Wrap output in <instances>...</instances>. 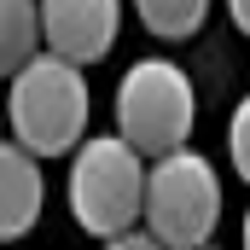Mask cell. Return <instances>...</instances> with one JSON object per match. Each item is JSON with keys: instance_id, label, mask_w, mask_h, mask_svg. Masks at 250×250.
<instances>
[{"instance_id": "obj_12", "label": "cell", "mask_w": 250, "mask_h": 250, "mask_svg": "<svg viewBox=\"0 0 250 250\" xmlns=\"http://www.w3.org/2000/svg\"><path fill=\"white\" fill-rule=\"evenodd\" d=\"M239 245H245V250H250V209H245V233H239Z\"/></svg>"}, {"instance_id": "obj_10", "label": "cell", "mask_w": 250, "mask_h": 250, "mask_svg": "<svg viewBox=\"0 0 250 250\" xmlns=\"http://www.w3.org/2000/svg\"><path fill=\"white\" fill-rule=\"evenodd\" d=\"M99 245H105V250H163L146 227H140V221H134V227H123V233H111V239H99Z\"/></svg>"}, {"instance_id": "obj_14", "label": "cell", "mask_w": 250, "mask_h": 250, "mask_svg": "<svg viewBox=\"0 0 250 250\" xmlns=\"http://www.w3.org/2000/svg\"><path fill=\"white\" fill-rule=\"evenodd\" d=\"M0 117H6V99H0Z\"/></svg>"}, {"instance_id": "obj_7", "label": "cell", "mask_w": 250, "mask_h": 250, "mask_svg": "<svg viewBox=\"0 0 250 250\" xmlns=\"http://www.w3.org/2000/svg\"><path fill=\"white\" fill-rule=\"evenodd\" d=\"M41 53V12L35 0H0V76Z\"/></svg>"}, {"instance_id": "obj_13", "label": "cell", "mask_w": 250, "mask_h": 250, "mask_svg": "<svg viewBox=\"0 0 250 250\" xmlns=\"http://www.w3.org/2000/svg\"><path fill=\"white\" fill-rule=\"evenodd\" d=\"M192 250H221V245H192Z\"/></svg>"}, {"instance_id": "obj_3", "label": "cell", "mask_w": 250, "mask_h": 250, "mask_svg": "<svg viewBox=\"0 0 250 250\" xmlns=\"http://www.w3.org/2000/svg\"><path fill=\"white\" fill-rule=\"evenodd\" d=\"M70 215L87 239H111L140 221V198H146V157L128 146L123 134H82L70 146Z\"/></svg>"}, {"instance_id": "obj_8", "label": "cell", "mask_w": 250, "mask_h": 250, "mask_svg": "<svg viewBox=\"0 0 250 250\" xmlns=\"http://www.w3.org/2000/svg\"><path fill=\"white\" fill-rule=\"evenodd\" d=\"M134 12H140V23H146L157 41H187V35L204 29L209 0H134Z\"/></svg>"}, {"instance_id": "obj_6", "label": "cell", "mask_w": 250, "mask_h": 250, "mask_svg": "<svg viewBox=\"0 0 250 250\" xmlns=\"http://www.w3.org/2000/svg\"><path fill=\"white\" fill-rule=\"evenodd\" d=\"M41 157L18 140H0V245H18L41 221Z\"/></svg>"}, {"instance_id": "obj_9", "label": "cell", "mask_w": 250, "mask_h": 250, "mask_svg": "<svg viewBox=\"0 0 250 250\" xmlns=\"http://www.w3.org/2000/svg\"><path fill=\"white\" fill-rule=\"evenodd\" d=\"M227 157H233V175L250 187V93L233 105V123H227Z\"/></svg>"}, {"instance_id": "obj_2", "label": "cell", "mask_w": 250, "mask_h": 250, "mask_svg": "<svg viewBox=\"0 0 250 250\" xmlns=\"http://www.w3.org/2000/svg\"><path fill=\"white\" fill-rule=\"evenodd\" d=\"M140 227L163 250L209 245L221 227V175L204 151L175 146L163 157H146V198H140Z\"/></svg>"}, {"instance_id": "obj_5", "label": "cell", "mask_w": 250, "mask_h": 250, "mask_svg": "<svg viewBox=\"0 0 250 250\" xmlns=\"http://www.w3.org/2000/svg\"><path fill=\"white\" fill-rule=\"evenodd\" d=\"M35 12H41V47L82 70L111 59L123 35V0H35Z\"/></svg>"}, {"instance_id": "obj_11", "label": "cell", "mask_w": 250, "mask_h": 250, "mask_svg": "<svg viewBox=\"0 0 250 250\" xmlns=\"http://www.w3.org/2000/svg\"><path fill=\"white\" fill-rule=\"evenodd\" d=\"M227 18L239 23V35H250V0H227Z\"/></svg>"}, {"instance_id": "obj_4", "label": "cell", "mask_w": 250, "mask_h": 250, "mask_svg": "<svg viewBox=\"0 0 250 250\" xmlns=\"http://www.w3.org/2000/svg\"><path fill=\"white\" fill-rule=\"evenodd\" d=\"M198 87L175 59H140L117 82V134L140 157H163L192 140Z\"/></svg>"}, {"instance_id": "obj_1", "label": "cell", "mask_w": 250, "mask_h": 250, "mask_svg": "<svg viewBox=\"0 0 250 250\" xmlns=\"http://www.w3.org/2000/svg\"><path fill=\"white\" fill-rule=\"evenodd\" d=\"M0 99L12 140L35 157H70V146L87 134V70L47 47L6 76Z\"/></svg>"}]
</instances>
